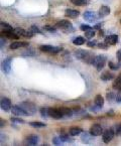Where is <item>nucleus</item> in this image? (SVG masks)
I'll return each instance as SVG.
<instances>
[{
    "label": "nucleus",
    "mask_w": 121,
    "mask_h": 146,
    "mask_svg": "<svg viewBox=\"0 0 121 146\" xmlns=\"http://www.w3.org/2000/svg\"><path fill=\"white\" fill-rule=\"evenodd\" d=\"M2 70L5 74H9L11 71V58H6L2 62Z\"/></svg>",
    "instance_id": "nucleus-11"
},
{
    "label": "nucleus",
    "mask_w": 121,
    "mask_h": 146,
    "mask_svg": "<svg viewBox=\"0 0 121 146\" xmlns=\"http://www.w3.org/2000/svg\"><path fill=\"white\" fill-rule=\"evenodd\" d=\"M80 15V12L78 10H74V9H66L65 11V16L70 18H76Z\"/></svg>",
    "instance_id": "nucleus-15"
},
{
    "label": "nucleus",
    "mask_w": 121,
    "mask_h": 146,
    "mask_svg": "<svg viewBox=\"0 0 121 146\" xmlns=\"http://www.w3.org/2000/svg\"><path fill=\"white\" fill-rule=\"evenodd\" d=\"M112 86H113V88L116 89V90H118V91L121 90V75L113 82Z\"/></svg>",
    "instance_id": "nucleus-23"
},
{
    "label": "nucleus",
    "mask_w": 121,
    "mask_h": 146,
    "mask_svg": "<svg viewBox=\"0 0 121 146\" xmlns=\"http://www.w3.org/2000/svg\"><path fill=\"white\" fill-rule=\"evenodd\" d=\"M49 116L54 119H61L64 117L61 110L56 109V108H49Z\"/></svg>",
    "instance_id": "nucleus-7"
},
{
    "label": "nucleus",
    "mask_w": 121,
    "mask_h": 146,
    "mask_svg": "<svg viewBox=\"0 0 121 146\" xmlns=\"http://www.w3.org/2000/svg\"><path fill=\"white\" fill-rule=\"evenodd\" d=\"M108 66L109 68H110L112 71H117V70H119L121 68V64L119 62V64H114L113 62H108Z\"/></svg>",
    "instance_id": "nucleus-28"
},
{
    "label": "nucleus",
    "mask_w": 121,
    "mask_h": 146,
    "mask_svg": "<svg viewBox=\"0 0 121 146\" xmlns=\"http://www.w3.org/2000/svg\"><path fill=\"white\" fill-rule=\"evenodd\" d=\"M73 43L75 45H82L85 43V38L82 36H77L76 38L73 39Z\"/></svg>",
    "instance_id": "nucleus-25"
},
{
    "label": "nucleus",
    "mask_w": 121,
    "mask_h": 146,
    "mask_svg": "<svg viewBox=\"0 0 121 146\" xmlns=\"http://www.w3.org/2000/svg\"><path fill=\"white\" fill-rule=\"evenodd\" d=\"M56 27L64 30L66 33H69V32L74 31V27H73V25H72V23L69 21V20H66V19L61 20V21L57 22Z\"/></svg>",
    "instance_id": "nucleus-1"
},
{
    "label": "nucleus",
    "mask_w": 121,
    "mask_h": 146,
    "mask_svg": "<svg viewBox=\"0 0 121 146\" xmlns=\"http://www.w3.org/2000/svg\"><path fill=\"white\" fill-rule=\"evenodd\" d=\"M39 48L41 52H49V54H59V52H62V50H63L60 46H53V45H49V44L41 45Z\"/></svg>",
    "instance_id": "nucleus-4"
},
{
    "label": "nucleus",
    "mask_w": 121,
    "mask_h": 146,
    "mask_svg": "<svg viewBox=\"0 0 121 146\" xmlns=\"http://www.w3.org/2000/svg\"><path fill=\"white\" fill-rule=\"evenodd\" d=\"M115 134L116 135H121V123H119V124L115 125Z\"/></svg>",
    "instance_id": "nucleus-35"
},
{
    "label": "nucleus",
    "mask_w": 121,
    "mask_h": 146,
    "mask_svg": "<svg viewBox=\"0 0 121 146\" xmlns=\"http://www.w3.org/2000/svg\"><path fill=\"white\" fill-rule=\"evenodd\" d=\"M18 105H19L29 116L33 115L35 112H37V106L33 103H31V102H22V103L18 104Z\"/></svg>",
    "instance_id": "nucleus-2"
},
{
    "label": "nucleus",
    "mask_w": 121,
    "mask_h": 146,
    "mask_svg": "<svg viewBox=\"0 0 121 146\" xmlns=\"http://www.w3.org/2000/svg\"><path fill=\"white\" fill-rule=\"evenodd\" d=\"M120 23H121V20H120Z\"/></svg>",
    "instance_id": "nucleus-48"
},
{
    "label": "nucleus",
    "mask_w": 121,
    "mask_h": 146,
    "mask_svg": "<svg viewBox=\"0 0 121 146\" xmlns=\"http://www.w3.org/2000/svg\"><path fill=\"white\" fill-rule=\"evenodd\" d=\"M11 113L15 116H28L27 113L20 107L19 105H15L11 108Z\"/></svg>",
    "instance_id": "nucleus-5"
},
{
    "label": "nucleus",
    "mask_w": 121,
    "mask_h": 146,
    "mask_svg": "<svg viewBox=\"0 0 121 146\" xmlns=\"http://www.w3.org/2000/svg\"><path fill=\"white\" fill-rule=\"evenodd\" d=\"M30 30L33 32V33H41V31H39V29L35 25H33L31 27H30Z\"/></svg>",
    "instance_id": "nucleus-39"
},
{
    "label": "nucleus",
    "mask_w": 121,
    "mask_h": 146,
    "mask_svg": "<svg viewBox=\"0 0 121 146\" xmlns=\"http://www.w3.org/2000/svg\"><path fill=\"white\" fill-rule=\"evenodd\" d=\"M102 26V24L101 23H98V24H96L95 26H94V29H99L100 27Z\"/></svg>",
    "instance_id": "nucleus-44"
},
{
    "label": "nucleus",
    "mask_w": 121,
    "mask_h": 146,
    "mask_svg": "<svg viewBox=\"0 0 121 146\" xmlns=\"http://www.w3.org/2000/svg\"><path fill=\"white\" fill-rule=\"evenodd\" d=\"M13 31L16 33V35H18V36H24L25 35V33H26V31L23 29V28H20V27H16V28H14L13 29Z\"/></svg>",
    "instance_id": "nucleus-27"
},
{
    "label": "nucleus",
    "mask_w": 121,
    "mask_h": 146,
    "mask_svg": "<svg viewBox=\"0 0 121 146\" xmlns=\"http://www.w3.org/2000/svg\"><path fill=\"white\" fill-rule=\"evenodd\" d=\"M45 30H49V31H51V32H56L57 28L55 27V26H49V25H47V26H45Z\"/></svg>",
    "instance_id": "nucleus-36"
},
{
    "label": "nucleus",
    "mask_w": 121,
    "mask_h": 146,
    "mask_svg": "<svg viewBox=\"0 0 121 146\" xmlns=\"http://www.w3.org/2000/svg\"><path fill=\"white\" fill-rule=\"evenodd\" d=\"M109 13H110V8H109L108 6H105V5H103V6L100 7V9H99V15L101 16V17L107 16V15H109Z\"/></svg>",
    "instance_id": "nucleus-19"
},
{
    "label": "nucleus",
    "mask_w": 121,
    "mask_h": 146,
    "mask_svg": "<svg viewBox=\"0 0 121 146\" xmlns=\"http://www.w3.org/2000/svg\"><path fill=\"white\" fill-rule=\"evenodd\" d=\"M83 17H84V19L86 20V21L94 22L98 18V16L95 12H93V11H86V12L84 13V16H83Z\"/></svg>",
    "instance_id": "nucleus-9"
},
{
    "label": "nucleus",
    "mask_w": 121,
    "mask_h": 146,
    "mask_svg": "<svg viewBox=\"0 0 121 146\" xmlns=\"http://www.w3.org/2000/svg\"><path fill=\"white\" fill-rule=\"evenodd\" d=\"M117 58H118V60L121 62V48L117 52Z\"/></svg>",
    "instance_id": "nucleus-43"
},
{
    "label": "nucleus",
    "mask_w": 121,
    "mask_h": 146,
    "mask_svg": "<svg viewBox=\"0 0 121 146\" xmlns=\"http://www.w3.org/2000/svg\"><path fill=\"white\" fill-rule=\"evenodd\" d=\"M2 35H4V36H6L7 38H11V39H18V36L16 33H15L13 30H9V31H2Z\"/></svg>",
    "instance_id": "nucleus-17"
},
{
    "label": "nucleus",
    "mask_w": 121,
    "mask_h": 146,
    "mask_svg": "<svg viewBox=\"0 0 121 146\" xmlns=\"http://www.w3.org/2000/svg\"><path fill=\"white\" fill-rule=\"evenodd\" d=\"M39 141V138L37 135H29L26 137V140H25V143L28 144V145H37Z\"/></svg>",
    "instance_id": "nucleus-12"
},
{
    "label": "nucleus",
    "mask_w": 121,
    "mask_h": 146,
    "mask_svg": "<svg viewBox=\"0 0 121 146\" xmlns=\"http://www.w3.org/2000/svg\"><path fill=\"white\" fill-rule=\"evenodd\" d=\"M29 125H30V126L35 127V128H43V127L47 126V124H45V123H41V122H30Z\"/></svg>",
    "instance_id": "nucleus-30"
},
{
    "label": "nucleus",
    "mask_w": 121,
    "mask_h": 146,
    "mask_svg": "<svg viewBox=\"0 0 121 146\" xmlns=\"http://www.w3.org/2000/svg\"><path fill=\"white\" fill-rule=\"evenodd\" d=\"M116 102L117 103H121V90L116 95Z\"/></svg>",
    "instance_id": "nucleus-42"
},
{
    "label": "nucleus",
    "mask_w": 121,
    "mask_h": 146,
    "mask_svg": "<svg viewBox=\"0 0 121 146\" xmlns=\"http://www.w3.org/2000/svg\"><path fill=\"white\" fill-rule=\"evenodd\" d=\"M1 27H2V31H9V30H13L12 26L10 24L6 23V22H1Z\"/></svg>",
    "instance_id": "nucleus-31"
},
{
    "label": "nucleus",
    "mask_w": 121,
    "mask_h": 146,
    "mask_svg": "<svg viewBox=\"0 0 121 146\" xmlns=\"http://www.w3.org/2000/svg\"><path fill=\"white\" fill-rule=\"evenodd\" d=\"M106 97H107V100H108V102H116V95L114 94V93L110 92V93H107V95H106Z\"/></svg>",
    "instance_id": "nucleus-29"
},
{
    "label": "nucleus",
    "mask_w": 121,
    "mask_h": 146,
    "mask_svg": "<svg viewBox=\"0 0 121 146\" xmlns=\"http://www.w3.org/2000/svg\"><path fill=\"white\" fill-rule=\"evenodd\" d=\"M3 43H5V41H4V39H3V38H1V48L3 47Z\"/></svg>",
    "instance_id": "nucleus-45"
},
{
    "label": "nucleus",
    "mask_w": 121,
    "mask_h": 146,
    "mask_svg": "<svg viewBox=\"0 0 121 146\" xmlns=\"http://www.w3.org/2000/svg\"><path fill=\"white\" fill-rule=\"evenodd\" d=\"M33 33L31 30H28V31H26V33H25V35H24V37H27V38H30V37H33Z\"/></svg>",
    "instance_id": "nucleus-40"
},
{
    "label": "nucleus",
    "mask_w": 121,
    "mask_h": 146,
    "mask_svg": "<svg viewBox=\"0 0 121 146\" xmlns=\"http://www.w3.org/2000/svg\"><path fill=\"white\" fill-rule=\"evenodd\" d=\"M39 111H41V115L43 118H47L49 116V108L43 107Z\"/></svg>",
    "instance_id": "nucleus-32"
},
{
    "label": "nucleus",
    "mask_w": 121,
    "mask_h": 146,
    "mask_svg": "<svg viewBox=\"0 0 121 146\" xmlns=\"http://www.w3.org/2000/svg\"><path fill=\"white\" fill-rule=\"evenodd\" d=\"M0 106H1V109L5 112H8L9 110H11V101L8 99V98H2L1 99V103H0Z\"/></svg>",
    "instance_id": "nucleus-10"
},
{
    "label": "nucleus",
    "mask_w": 121,
    "mask_h": 146,
    "mask_svg": "<svg viewBox=\"0 0 121 146\" xmlns=\"http://www.w3.org/2000/svg\"><path fill=\"white\" fill-rule=\"evenodd\" d=\"M81 140H82V142H84V143H91L92 140H93V135L91 133L89 134V133H87V132H84V133L82 134Z\"/></svg>",
    "instance_id": "nucleus-16"
},
{
    "label": "nucleus",
    "mask_w": 121,
    "mask_h": 146,
    "mask_svg": "<svg viewBox=\"0 0 121 146\" xmlns=\"http://www.w3.org/2000/svg\"><path fill=\"white\" fill-rule=\"evenodd\" d=\"M84 33H85V36H86V38L91 39V38H93V36L95 35V30H94L93 28H91V29L84 31Z\"/></svg>",
    "instance_id": "nucleus-26"
},
{
    "label": "nucleus",
    "mask_w": 121,
    "mask_h": 146,
    "mask_svg": "<svg viewBox=\"0 0 121 146\" xmlns=\"http://www.w3.org/2000/svg\"><path fill=\"white\" fill-rule=\"evenodd\" d=\"M96 44H97V41L96 40H91V41H89V42H87V45H88L89 47H94Z\"/></svg>",
    "instance_id": "nucleus-41"
},
{
    "label": "nucleus",
    "mask_w": 121,
    "mask_h": 146,
    "mask_svg": "<svg viewBox=\"0 0 121 146\" xmlns=\"http://www.w3.org/2000/svg\"><path fill=\"white\" fill-rule=\"evenodd\" d=\"M11 122L12 123H20V124H23V123H25L24 122V120H22V119H19V118H15V117H11Z\"/></svg>",
    "instance_id": "nucleus-33"
},
{
    "label": "nucleus",
    "mask_w": 121,
    "mask_h": 146,
    "mask_svg": "<svg viewBox=\"0 0 121 146\" xmlns=\"http://www.w3.org/2000/svg\"><path fill=\"white\" fill-rule=\"evenodd\" d=\"M94 103H95L96 106H98V107L102 108V107H103V105H104V98L101 96V95H97V96L95 97Z\"/></svg>",
    "instance_id": "nucleus-22"
},
{
    "label": "nucleus",
    "mask_w": 121,
    "mask_h": 146,
    "mask_svg": "<svg viewBox=\"0 0 121 146\" xmlns=\"http://www.w3.org/2000/svg\"><path fill=\"white\" fill-rule=\"evenodd\" d=\"M98 46H99L100 48H103V50H107V48H108V43H106L105 41H104V42L99 43Z\"/></svg>",
    "instance_id": "nucleus-37"
},
{
    "label": "nucleus",
    "mask_w": 121,
    "mask_h": 146,
    "mask_svg": "<svg viewBox=\"0 0 121 146\" xmlns=\"http://www.w3.org/2000/svg\"><path fill=\"white\" fill-rule=\"evenodd\" d=\"M29 45L28 42H22V41H14L12 42L9 47H10V50H17V48H20V47H26Z\"/></svg>",
    "instance_id": "nucleus-13"
},
{
    "label": "nucleus",
    "mask_w": 121,
    "mask_h": 146,
    "mask_svg": "<svg viewBox=\"0 0 121 146\" xmlns=\"http://www.w3.org/2000/svg\"><path fill=\"white\" fill-rule=\"evenodd\" d=\"M100 78H101L102 81H104V82H107V81H109V80L113 79V78H114V76H113L112 73H109V72H104V73L101 74Z\"/></svg>",
    "instance_id": "nucleus-21"
},
{
    "label": "nucleus",
    "mask_w": 121,
    "mask_h": 146,
    "mask_svg": "<svg viewBox=\"0 0 121 146\" xmlns=\"http://www.w3.org/2000/svg\"><path fill=\"white\" fill-rule=\"evenodd\" d=\"M71 2L76 6H84V5H87L88 0H71Z\"/></svg>",
    "instance_id": "nucleus-24"
},
{
    "label": "nucleus",
    "mask_w": 121,
    "mask_h": 146,
    "mask_svg": "<svg viewBox=\"0 0 121 146\" xmlns=\"http://www.w3.org/2000/svg\"><path fill=\"white\" fill-rule=\"evenodd\" d=\"M105 42L108 43L110 45H115L117 42H118V36L116 35H109V36L105 37Z\"/></svg>",
    "instance_id": "nucleus-14"
},
{
    "label": "nucleus",
    "mask_w": 121,
    "mask_h": 146,
    "mask_svg": "<svg viewBox=\"0 0 121 146\" xmlns=\"http://www.w3.org/2000/svg\"><path fill=\"white\" fill-rule=\"evenodd\" d=\"M61 112H62V114H63L64 117H72L74 114V110L70 109V108H60Z\"/></svg>",
    "instance_id": "nucleus-18"
},
{
    "label": "nucleus",
    "mask_w": 121,
    "mask_h": 146,
    "mask_svg": "<svg viewBox=\"0 0 121 146\" xmlns=\"http://www.w3.org/2000/svg\"><path fill=\"white\" fill-rule=\"evenodd\" d=\"M53 143H54L55 145H61V144L63 143V141H62V139H61L60 136H59V137H55L54 139H53Z\"/></svg>",
    "instance_id": "nucleus-34"
},
{
    "label": "nucleus",
    "mask_w": 121,
    "mask_h": 146,
    "mask_svg": "<svg viewBox=\"0 0 121 146\" xmlns=\"http://www.w3.org/2000/svg\"><path fill=\"white\" fill-rule=\"evenodd\" d=\"M99 35H100V36H103V35H104L103 30H100V31H99Z\"/></svg>",
    "instance_id": "nucleus-46"
},
{
    "label": "nucleus",
    "mask_w": 121,
    "mask_h": 146,
    "mask_svg": "<svg viewBox=\"0 0 121 146\" xmlns=\"http://www.w3.org/2000/svg\"><path fill=\"white\" fill-rule=\"evenodd\" d=\"M105 62H106V56L101 54V56H97L94 58L92 64H93L94 67H96L97 71L100 72L104 68V66H105Z\"/></svg>",
    "instance_id": "nucleus-3"
},
{
    "label": "nucleus",
    "mask_w": 121,
    "mask_h": 146,
    "mask_svg": "<svg viewBox=\"0 0 121 146\" xmlns=\"http://www.w3.org/2000/svg\"><path fill=\"white\" fill-rule=\"evenodd\" d=\"M80 28H81V30H83V31H86V30H89V29H91V26H89V25H87V24H82V25L80 26Z\"/></svg>",
    "instance_id": "nucleus-38"
},
{
    "label": "nucleus",
    "mask_w": 121,
    "mask_h": 146,
    "mask_svg": "<svg viewBox=\"0 0 121 146\" xmlns=\"http://www.w3.org/2000/svg\"><path fill=\"white\" fill-rule=\"evenodd\" d=\"M3 125H5V122H4V120L1 119V127H3Z\"/></svg>",
    "instance_id": "nucleus-47"
},
{
    "label": "nucleus",
    "mask_w": 121,
    "mask_h": 146,
    "mask_svg": "<svg viewBox=\"0 0 121 146\" xmlns=\"http://www.w3.org/2000/svg\"><path fill=\"white\" fill-rule=\"evenodd\" d=\"M80 133H82V129L80 127H71L69 129V134L71 136H77Z\"/></svg>",
    "instance_id": "nucleus-20"
},
{
    "label": "nucleus",
    "mask_w": 121,
    "mask_h": 146,
    "mask_svg": "<svg viewBox=\"0 0 121 146\" xmlns=\"http://www.w3.org/2000/svg\"><path fill=\"white\" fill-rule=\"evenodd\" d=\"M114 135H115V132L113 131V129H111V128L107 129L103 133V141L105 142V143H109V142L113 139Z\"/></svg>",
    "instance_id": "nucleus-8"
},
{
    "label": "nucleus",
    "mask_w": 121,
    "mask_h": 146,
    "mask_svg": "<svg viewBox=\"0 0 121 146\" xmlns=\"http://www.w3.org/2000/svg\"><path fill=\"white\" fill-rule=\"evenodd\" d=\"M90 133L93 136H99L103 134V128L99 124H93L90 128Z\"/></svg>",
    "instance_id": "nucleus-6"
}]
</instances>
